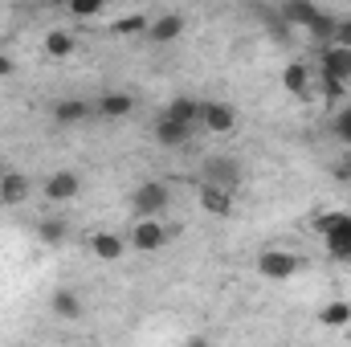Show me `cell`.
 I'll return each mask as SVG.
<instances>
[{
	"mask_svg": "<svg viewBox=\"0 0 351 347\" xmlns=\"http://www.w3.org/2000/svg\"><path fill=\"white\" fill-rule=\"evenodd\" d=\"M180 33H184V16H180V12H164V16H156V21H152L147 41H152V45H172Z\"/></svg>",
	"mask_w": 351,
	"mask_h": 347,
	"instance_id": "4fadbf2b",
	"label": "cell"
},
{
	"mask_svg": "<svg viewBox=\"0 0 351 347\" xmlns=\"http://www.w3.org/2000/svg\"><path fill=\"white\" fill-rule=\"evenodd\" d=\"M351 323V302H327L319 311V327H348Z\"/></svg>",
	"mask_w": 351,
	"mask_h": 347,
	"instance_id": "7402d4cb",
	"label": "cell"
},
{
	"mask_svg": "<svg viewBox=\"0 0 351 347\" xmlns=\"http://www.w3.org/2000/svg\"><path fill=\"white\" fill-rule=\"evenodd\" d=\"M196 200H200V208H204L208 217H233V196H229V192H221V188H208V184H200Z\"/></svg>",
	"mask_w": 351,
	"mask_h": 347,
	"instance_id": "2e32d148",
	"label": "cell"
},
{
	"mask_svg": "<svg viewBox=\"0 0 351 347\" xmlns=\"http://www.w3.org/2000/svg\"><path fill=\"white\" fill-rule=\"evenodd\" d=\"M147 29H152V21H147L143 12H131V16L110 21V33H119V37H131V33H143V37H147Z\"/></svg>",
	"mask_w": 351,
	"mask_h": 347,
	"instance_id": "603a6c76",
	"label": "cell"
},
{
	"mask_svg": "<svg viewBox=\"0 0 351 347\" xmlns=\"http://www.w3.org/2000/svg\"><path fill=\"white\" fill-rule=\"evenodd\" d=\"M298 254H290V250H265L262 258H258V274L269 278V282H286V278H294L298 274Z\"/></svg>",
	"mask_w": 351,
	"mask_h": 347,
	"instance_id": "277c9868",
	"label": "cell"
},
{
	"mask_svg": "<svg viewBox=\"0 0 351 347\" xmlns=\"http://www.w3.org/2000/svg\"><path fill=\"white\" fill-rule=\"evenodd\" d=\"M192 127H180V123H172L168 115H160V123H156V143L160 147H168V152H176V147H184V143H192Z\"/></svg>",
	"mask_w": 351,
	"mask_h": 347,
	"instance_id": "5bb4252c",
	"label": "cell"
},
{
	"mask_svg": "<svg viewBox=\"0 0 351 347\" xmlns=\"http://www.w3.org/2000/svg\"><path fill=\"white\" fill-rule=\"evenodd\" d=\"M0 213H4V200H0Z\"/></svg>",
	"mask_w": 351,
	"mask_h": 347,
	"instance_id": "1f68e13d",
	"label": "cell"
},
{
	"mask_svg": "<svg viewBox=\"0 0 351 347\" xmlns=\"http://www.w3.org/2000/svg\"><path fill=\"white\" fill-rule=\"evenodd\" d=\"M335 25H339V16H335V12H319V16H315V25L306 29V37H311V41H319V45L327 49V45H331V37H335Z\"/></svg>",
	"mask_w": 351,
	"mask_h": 347,
	"instance_id": "44dd1931",
	"label": "cell"
},
{
	"mask_svg": "<svg viewBox=\"0 0 351 347\" xmlns=\"http://www.w3.org/2000/svg\"><path fill=\"white\" fill-rule=\"evenodd\" d=\"M70 12H74V16H82V21H90V16H102V4H98V0H74V4H70Z\"/></svg>",
	"mask_w": 351,
	"mask_h": 347,
	"instance_id": "d4e9b609",
	"label": "cell"
},
{
	"mask_svg": "<svg viewBox=\"0 0 351 347\" xmlns=\"http://www.w3.org/2000/svg\"><path fill=\"white\" fill-rule=\"evenodd\" d=\"M78 192H82L78 172H53L45 180V200H49V204H70Z\"/></svg>",
	"mask_w": 351,
	"mask_h": 347,
	"instance_id": "30bf717a",
	"label": "cell"
},
{
	"mask_svg": "<svg viewBox=\"0 0 351 347\" xmlns=\"http://www.w3.org/2000/svg\"><path fill=\"white\" fill-rule=\"evenodd\" d=\"M135 110V98L127 94V90H106L98 102H94V115H102V119H127Z\"/></svg>",
	"mask_w": 351,
	"mask_h": 347,
	"instance_id": "7c38bea8",
	"label": "cell"
},
{
	"mask_svg": "<svg viewBox=\"0 0 351 347\" xmlns=\"http://www.w3.org/2000/svg\"><path fill=\"white\" fill-rule=\"evenodd\" d=\"M168 200H172V188L164 180H147L131 192V213H135V221H156L168 208Z\"/></svg>",
	"mask_w": 351,
	"mask_h": 347,
	"instance_id": "3957f363",
	"label": "cell"
},
{
	"mask_svg": "<svg viewBox=\"0 0 351 347\" xmlns=\"http://www.w3.org/2000/svg\"><path fill=\"white\" fill-rule=\"evenodd\" d=\"M331 45H339V49H351V16H339V25H335V37H331Z\"/></svg>",
	"mask_w": 351,
	"mask_h": 347,
	"instance_id": "484cf974",
	"label": "cell"
},
{
	"mask_svg": "<svg viewBox=\"0 0 351 347\" xmlns=\"http://www.w3.org/2000/svg\"><path fill=\"white\" fill-rule=\"evenodd\" d=\"M315 229L327 241V254L335 261H351V213H323Z\"/></svg>",
	"mask_w": 351,
	"mask_h": 347,
	"instance_id": "6da1fadb",
	"label": "cell"
},
{
	"mask_svg": "<svg viewBox=\"0 0 351 347\" xmlns=\"http://www.w3.org/2000/svg\"><path fill=\"white\" fill-rule=\"evenodd\" d=\"M200 184L237 196V188H241V160H233V156H208L200 164Z\"/></svg>",
	"mask_w": 351,
	"mask_h": 347,
	"instance_id": "7a4b0ae2",
	"label": "cell"
},
{
	"mask_svg": "<svg viewBox=\"0 0 351 347\" xmlns=\"http://www.w3.org/2000/svg\"><path fill=\"white\" fill-rule=\"evenodd\" d=\"M335 135H339V143H348L351 147V106L339 110V119H335Z\"/></svg>",
	"mask_w": 351,
	"mask_h": 347,
	"instance_id": "4316f807",
	"label": "cell"
},
{
	"mask_svg": "<svg viewBox=\"0 0 351 347\" xmlns=\"http://www.w3.org/2000/svg\"><path fill=\"white\" fill-rule=\"evenodd\" d=\"M70 347H86V344H70Z\"/></svg>",
	"mask_w": 351,
	"mask_h": 347,
	"instance_id": "4dcf8cb0",
	"label": "cell"
},
{
	"mask_svg": "<svg viewBox=\"0 0 351 347\" xmlns=\"http://www.w3.org/2000/svg\"><path fill=\"white\" fill-rule=\"evenodd\" d=\"M49 307H53V315L58 319H70V323H78L82 319V298L74 294V290H53V298H49Z\"/></svg>",
	"mask_w": 351,
	"mask_h": 347,
	"instance_id": "d6986e66",
	"label": "cell"
},
{
	"mask_svg": "<svg viewBox=\"0 0 351 347\" xmlns=\"http://www.w3.org/2000/svg\"><path fill=\"white\" fill-rule=\"evenodd\" d=\"M123 250H127V246H123L119 233H94V237H90V254L98 261H119Z\"/></svg>",
	"mask_w": 351,
	"mask_h": 347,
	"instance_id": "ac0fdd59",
	"label": "cell"
},
{
	"mask_svg": "<svg viewBox=\"0 0 351 347\" xmlns=\"http://www.w3.org/2000/svg\"><path fill=\"white\" fill-rule=\"evenodd\" d=\"M12 70H16V66H12V58H8V53H0V78H12Z\"/></svg>",
	"mask_w": 351,
	"mask_h": 347,
	"instance_id": "f1b7e54d",
	"label": "cell"
},
{
	"mask_svg": "<svg viewBox=\"0 0 351 347\" xmlns=\"http://www.w3.org/2000/svg\"><path fill=\"white\" fill-rule=\"evenodd\" d=\"M168 241H172V229L160 225V221H135V229H131V246H135L139 254H156V250H164Z\"/></svg>",
	"mask_w": 351,
	"mask_h": 347,
	"instance_id": "8992f818",
	"label": "cell"
},
{
	"mask_svg": "<svg viewBox=\"0 0 351 347\" xmlns=\"http://www.w3.org/2000/svg\"><path fill=\"white\" fill-rule=\"evenodd\" d=\"M0 200H4V208H8V204H25V200H29V176L25 172H4L0 176Z\"/></svg>",
	"mask_w": 351,
	"mask_h": 347,
	"instance_id": "e0dca14e",
	"label": "cell"
},
{
	"mask_svg": "<svg viewBox=\"0 0 351 347\" xmlns=\"http://www.w3.org/2000/svg\"><path fill=\"white\" fill-rule=\"evenodd\" d=\"M78 49V37L70 29H49L45 33V58H70Z\"/></svg>",
	"mask_w": 351,
	"mask_h": 347,
	"instance_id": "ffe728a7",
	"label": "cell"
},
{
	"mask_svg": "<svg viewBox=\"0 0 351 347\" xmlns=\"http://www.w3.org/2000/svg\"><path fill=\"white\" fill-rule=\"evenodd\" d=\"M319 12H323V8H319L315 0H286V4H278V16H282L290 29H302V33L315 25Z\"/></svg>",
	"mask_w": 351,
	"mask_h": 347,
	"instance_id": "ba28073f",
	"label": "cell"
},
{
	"mask_svg": "<svg viewBox=\"0 0 351 347\" xmlns=\"http://www.w3.org/2000/svg\"><path fill=\"white\" fill-rule=\"evenodd\" d=\"M343 82H335V78H323V94H327V98H343Z\"/></svg>",
	"mask_w": 351,
	"mask_h": 347,
	"instance_id": "83f0119b",
	"label": "cell"
},
{
	"mask_svg": "<svg viewBox=\"0 0 351 347\" xmlns=\"http://www.w3.org/2000/svg\"><path fill=\"white\" fill-rule=\"evenodd\" d=\"M37 237H41L45 246H62V241H66V221H58V217L41 221V225H37Z\"/></svg>",
	"mask_w": 351,
	"mask_h": 347,
	"instance_id": "cb8c5ba5",
	"label": "cell"
},
{
	"mask_svg": "<svg viewBox=\"0 0 351 347\" xmlns=\"http://www.w3.org/2000/svg\"><path fill=\"white\" fill-rule=\"evenodd\" d=\"M282 86H286V94H294V98H311L315 70H311L306 62H286V66H282Z\"/></svg>",
	"mask_w": 351,
	"mask_h": 347,
	"instance_id": "9c48e42d",
	"label": "cell"
},
{
	"mask_svg": "<svg viewBox=\"0 0 351 347\" xmlns=\"http://www.w3.org/2000/svg\"><path fill=\"white\" fill-rule=\"evenodd\" d=\"M184 347H213L204 335H192V339H184Z\"/></svg>",
	"mask_w": 351,
	"mask_h": 347,
	"instance_id": "f546056e",
	"label": "cell"
},
{
	"mask_svg": "<svg viewBox=\"0 0 351 347\" xmlns=\"http://www.w3.org/2000/svg\"><path fill=\"white\" fill-rule=\"evenodd\" d=\"M90 115H94V106H90L86 98H78V94L53 102V123H58V127H78L82 119H90Z\"/></svg>",
	"mask_w": 351,
	"mask_h": 347,
	"instance_id": "8fae6325",
	"label": "cell"
},
{
	"mask_svg": "<svg viewBox=\"0 0 351 347\" xmlns=\"http://www.w3.org/2000/svg\"><path fill=\"white\" fill-rule=\"evenodd\" d=\"M200 127L204 131H217V135H229L237 127V110L221 98H204L200 102Z\"/></svg>",
	"mask_w": 351,
	"mask_h": 347,
	"instance_id": "5b68a950",
	"label": "cell"
},
{
	"mask_svg": "<svg viewBox=\"0 0 351 347\" xmlns=\"http://www.w3.org/2000/svg\"><path fill=\"white\" fill-rule=\"evenodd\" d=\"M172 123H180V127H200V98H188V94H180V98H172L168 102V110H164Z\"/></svg>",
	"mask_w": 351,
	"mask_h": 347,
	"instance_id": "9a60e30c",
	"label": "cell"
},
{
	"mask_svg": "<svg viewBox=\"0 0 351 347\" xmlns=\"http://www.w3.org/2000/svg\"><path fill=\"white\" fill-rule=\"evenodd\" d=\"M319 74L323 78H335V82H351V49H339V45H327L319 53Z\"/></svg>",
	"mask_w": 351,
	"mask_h": 347,
	"instance_id": "52a82bcc",
	"label": "cell"
}]
</instances>
